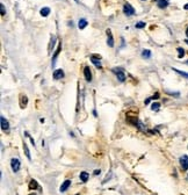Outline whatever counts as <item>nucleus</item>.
I'll return each mask as SVG.
<instances>
[{"label": "nucleus", "instance_id": "obj_1", "mask_svg": "<svg viewBox=\"0 0 188 195\" xmlns=\"http://www.w3.org/2000/svg\"><path fill=\"white\" fill-rule=\"evenodd\" d=\"M123 12H124V14L128 16L130 15H134L135 14V9H134V7L131 6L130 4H124V6H123Z\"/></svg>", "mask_w": 188, "mask_h": 195}, {"label": "nucleus", "instance_id": "obj_2", "mask_svg": "<svg viewBox=\"0 0 188 195\" xmlns=\"http://www.w3.org/2000/svg\"><path fill=\"white\" fill-rule=\"evenodd\" d=\"M20 166H21V162L19 159L13 158L12 160H11V167H12L13 172H17V171L20 170Z\"/></svg>", "mask_w": 188, "mask_h": 195}, {"label": "nucleus", "instance_id": "obj_3", "mask_svg": "<svg viewBox=\"0 0 188 195\" xmlns=\"http://www.w3.org/2000/svg\"><path fill=\"white\" fill-rule=\"evenodd\" d=\"M106 32H107V44H108V47L113 48V47H114V38H113L111 29H107Z\"/></svg>", "mask_w": 188, "mask_h": 195}, {"label": "nucleus", "instance_id": "obj_4", "mask_svg": "<svg viewBox=\"0 0 188 195\" xmlns=\"http://www.w3.org/2000/svg\"><path fill=\"white\" fill-rule=\"evenodd\" d=\"M113 71L116 73L117 79H119L120 81H124V80H126V74H124V72H123L122 69H113Z\"/></svg>", "mask_w": 188, "mask_h": 195}, {"label": "nucleus", "instance_id": "obj_5", "mask_svg": "<svg viewBox=\"0 0 188 195\" xmlns=\"http://www.w3.org/2000/svg\"><path fill=\"white\" fill-rule=\"evenodd\" d=\"M180 165L182 167V170L185 171L188 170V156H182L180 158Z\"/></svg>", "mask_w": 188, "mask_h": 195}, {"label": "nucleus", "instance_id": "obj_6", "mask_svg": "<svg viewBox=\"0 0 188 195\" xmlns=\"http://www.w3.org/2000/svg\"><path fill=\"white\" fill-rule=\"evenodd\" d=\"M91 59H92V63H93L98 69H101V68H102L101 62H100V56H92L91 57Z\"/></svg>", "mask_w": 188, "mask_h": 195}, {"label": "nucleus", "instance_id": "obj_7", "mask_svg": "<svg viewBox=\"0 0 188 195\" xmlns=\"http://www.w3.org/2000/svg\"><path fill=\"white\" fill-rule=\"evenodd\" d=\"M63 77H64V72H63V70L62 69L55 70V72H53V79L58 80V79H62Z\"/></svg>", "mask_w": 188, "mask_h": 195}, {"label": "nucleus", "instance_id": "obj_8", "mask_svg": "<svg viewBox=\"0 0 188 195\" xmlns=\"http://www.w3.org/2000/svg\"><path fill=\"white\" fill-rule=\"evenodd\" d=\"M84 76H85V79L87 81L92 80V73H91V69L88 66H86L85 69H84Z\"/></svg>", "mask_w": 188, "mask_h": 195}, {"label": "nucleus", "instance_id": "obj_9", "mask_svg": "<svg viewBox=\"0 0 188 195\" xmlns=\"http://www.w3.org/2000/svg\"><path fill=\"white\" fill-rule=\"evenodd\" d=\"M1 129L4 130V131H6V130H8L9 129V123L8 121L6 120V118H4V116H1Z\"/></svg>", "mask_w": 188, "mask_h": 195}, {"label": "nucleus", "instance_id": "obj_10", "mask_svg": "<svg viewBox=\"0 0 188 195\" xmlns=\"http://www.w3.org/2000/svg\"><path fill=\"white\" fill-rule=\"evenodd\" d=\"M61 50H62V43H59V44H58L57 50H56V52H55V55H53V57H52V66H55V64H56V58L58 57V55H59V52H61Z\"/></svg>", "mask_w": 188, "mask_h": 195}, {"label": "nucleus", "instance_id": "obj_11", "mask_svg": "<svg viewBox=\"0 0 188 195\" xmlns=\"http://www.w3.org/2000/svg\"><path fill=\"white\" fill-rule=\"evenodd\" d=\"M70 186H71V180H65L64 182L62 183V186H61V192H62V193H63V192H65Z\"/></svg>", "mask_w": 188, "mask_h": 195}, {"label": "nucleus", "instance_id": "obj_12", "mask_svg": "<svg viewBox=\"0 0 188 195\" xmlns=\"http://www.w3.org/2000/svg\"><path fill=\"white\" fill-rule=\"evenodd\" d=\"M28 103V98L26 97V95H21L20 97V106L21 108H25L26 106Z\"/></svg>", "mask_w": 188, "mask_h": 195}, {"label": "nucleus", "instance_id": "obj_13", "mask_svg": "<svg viewBox=\"0 0 188 195\" xmlns=\"http://www.w3.org/2000/svg\"><path fill=\"white\" fill-rule=\"evenodd\" d=\"M157 5H158L159 8H166L168 5V1L167 0H157Z\"/></svg>", "mask_w": 188, "mask_h": 195}, {"label": "nucleus", "instance_id": "obj_14", "mask_svg": "<svg viewBox=\"0 0 188 195\" xmlns=\"http://www.w3.org/2000/svg\"><path fill=\"white\" fill-rule=\"evenodd\" d=\"M88 178H90V174L87 172H82L80 173V180H82V182H86L88 180Z\"/></svg>", "mask_w": 188, "mask_h": 195}, {"label": "nucleus", "instance_id": "obj_15", "mask_svg": "<svg viewBox=\"0 0 188 195\" xmlns=\"http://www.w3.org/2000/svg\"><path fill=\"white\" fill-rule=\"evenodd\" d=\"M87 26V21L85 19H82V20H79V23H78V27L79 29H84Z\"/></svg>", "mask_w": 188, "mask_h": 195}, {"label": "nucleus", "instance_id": "obj_16", "mask_svg": "<svg viewBox=\"0 0 188 195\" xmlns=\"http://www.w3.org/2000/svg\"><path fill=\"white\" fill-rule=\"evenodd\" d=\"M29 188L30 189H36V188H38V183H37V181L36 180H32L30 181V183H29Z\"/></svg>", "mask_w": 188, "mask_h": 195}, {"label": "nucleus", "instance_id": "obj_17", "mask_svg": "<svg viewBox=\"0 0 188 195\" xmlns=\"http://www.w3.org/2000/svg\"><path fill=\"white\" fill-rule=\"evenodd\" d=\"M41 15L42 16H48L49 15V13H50V8H48V7H44V8H42L41 9Z\"/></svg>", "mask_w": 188, "mask_h": 195}, {"label": "nucleus", "instance_id": "obj_18", "mask_svg": "<svg viewBox=\"0 0 188 195\" xmlns=\"http://www.w3.org/2000/svg\"><path fill=\"white\" fill-rule=\"evenodd\" d=\"M23 150H25V153H26V156H27V158L30 160L32 159V157H30V153H29V150H28V146H27V144H23Z\"/></svg>", "mask_w": 188, "mask_h": 195}, {"label": "nucleus", "instance_id": "obj_19", "mask_svg": "<svg viewBox=\"0 0 188 195\" xmlns=\"http://www.w3.org/2000/svg\"><path fill=\"white\" fill-rule=\"evenodd\" d=\"M142 56H143L144 58H150V57H151V51H150V50H143Z\"/></svg>", "mask_w": 188, "mask_h": 195}, {"label": "nucleus", "instance_id": "obj_20", "mask_svg": "<svg viewBox=\"0 0 188 195\" xmlns=\"http://www.w3.org/2000/svg\"><path fill=\"white\" fill-rule=\"evenodd\" d=\"M145 27V22H143V21H141V22H138V23H136V28H144Z\"/></svg>", "mask_w": 188, "mask_h": 195}, {"label": "nucleus", "instance_id": "obj_21", "mask_svg": "<svg viewBox=\"0 0 188 195\" xmlns=\"http://www.w3.org/2000/svg\"><path fill=\"white\" fill-rule=\"evenodd\" d=\"M176 72H178L179 74H181V76H184V77H186V78H188V73H186V72H182V71H180V70H178V69H173Z\"/></svg>", "mask_w": 188, "mask_h": 195}, {"label": "nucleus", "instance_id": "obj_22", "mask_svg": "<svg viewBox=\"0 0 188 195\" xmlns=\"http://www.w3.org/2000/svg\"><path fill=\"white\" fill-rule=\"evenodd\" d=\"M55 41H56V37L55 36L51 37V42H50V45H49V51H51V47L55 45Z\"/></svg>", "mask_w": 188, "mask_h": 195}, {"label": "nucleus", "instance_id": "obj_23", "mask_svg": "<svg viewBox=\"0 0 188 195\" xmlns=\"http://www.w3.org/2000/svg\"><path fill=\"white\" fill-rule=\"evenodd\" d=\"M178 51H179V58H182L185 55V50L181 48H178Z\"/></svg>", "mask_w": 188, "mask_h": 195}, {"label": "nucleus", "instance_id": "obj_24", "mask_svg": "<svg viewBox=\"0 0 188 195\" xmlns=\"http://www.w3.org/2000/svg\"><path fill=\"white\" fill-rule=\"evenodd\" d=\"M159 107H160L159 103H153V105H152V107H151V109L152 110H158V109H159Z\"/></svg>", "mask_w": 188, "mask_h": 195}, {"label": "nucleus", "instance_id": "obj_25", "mask_svg": "<svg viewBox=\"0 0 188 195\" xmlns=\"http://www.w3.org/2000/svg\"><path fill=\"white\" fill-rule=\"evenodd\" d=\"M0 7H1V15H5V14H6V12H5V7H4V5L1 4V5H0Z\"/></svg>", "mask_w": 188, "mask_h": 195}, {"label": "nucleus", "instance_id": "obj_26", "mask_svg": "<svg viewBox=\"0 0 188 195\" xmlns=\"http://www.w3.org/2000/svg\"><path fill=\"white\" fill-rule=\"evenodd\" d=\"M158 98H159V94H158V93H156L155 95H153V97L151 98V99H153V100H156V99H158Z\"/></svg>", "mask_w": 188, "mask_h": 195}, {"label": "nucleus", "instance_id": "obj_27", "mask_svg": "<svg viewBox=\"0 0 188 195\" xmlns=\"http://www.w3.org/2000/svg\"><path fill=\"white\" fill-rule=\"evenodd\" d=\"M100 172H101V171H100V170H95V171H94V174L98 175V174H100Z\"/></svg>", "mask_w": 188, "mask_h": 195}, {"label": "nucleus", "instance_id": "obj_28", "mask_svg": "<svg viewBox=\"0 0 188 195\" xmlns=\"http://www.w3.org/2000/svg\"><path fill=\"white\" fill-rule=\"evenodd\" d=\"M184 8H185V9H187V11H188V4H186V5H185V6H184Z\"/></svg>", "mask_w": 188, "mask_h": 195}, {"label": "nucleus", "instance_id": "obj_29", "mask_svg": "<svg viewBox=\"0 0 188 195\" xmlns=\"http://www.w3.org/2000/svg\"><path fill=\"white\" fill-rule=\"evenodd\" d=\"M186 35L188 36V28H187V30H186Z\"/></svg>", "mask_w": 188, "mask_h": 195}, {"label": "nucleus", "instance_id": "obj_30", "mask_svg": "<svg viewBox=\"0 0 188 195\" xmlns=\"http://www.w3.org/2000/svg\"><path fill=\"white\" fill-rule=\"evenodd\" d=\"M185 42H186V43H187V44H188V40H186V41H185Z\"/></svg>", "mask_w": 188, "mask_h": 195}, {"label": "nucleus", "instance_id": "obj_31", "mask_svg": "<svg viewBox=\"0 0 188 195\" xmlns=\"http://www.w3.org/2000/svg\"><path fill=\"white\" fill-rule=\"evenodd\" d=\"M30 195H35V194H30Z\"/></svg>", "mask_w": 188, "mask_h": 195}, {"label": "nucleus", "instance_id": "obj_32", "mask_svg": "<svg viewBox=\"0 0 188 195\" xmlns=\"http://www.w3.org/2000/svg\"><path fill=\"white\" fill-rule=\"evenodd\" d=\"M76 195H79V194H76Z\"/></svg>", "mask_w": 188, "mask_h": 195}]
</instances>
